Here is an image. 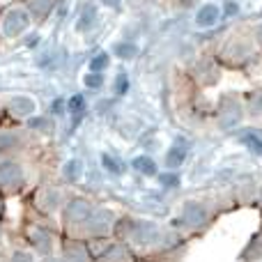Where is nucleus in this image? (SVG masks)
Returning <instances> with one entry per match:
<instances>
[{
    "label": "nucleus",
    "instance_id": "1",
    "mask_svg": "<svg viewBox=\"0 0 262 262\" xmlns=\"http://www.w3.org/2000/svg\"><path fill=\"white\" fill-rule=\"evenodd\" d=\"M28 23H30V14L23 12V9H12L3 21V32L7 37H16L26 30Z\"/></svg>",
    "mask_w": 262,
    "mask_h": 262
},
{
    "label": "nucleus",
    "instance_id": "5",
    "mask_svg": "<svg viewBox=\"0 0 262 262\" xmlns=\"http://www.w3.org/2000/svg\"><path fill=\"white\" fill-rule=\"evenodd\" d=\"M28 237H30V242H32V246L35 249H39V251H51V237H49V232L46 230H41V228H32L30 232H28Z\"/></svg>",
    "mask_w": 262,
    "mask_h": 262
},
{
    "label": "nucleus",
    "instance_id": "14",
    "mask_svg": "<svg viewBox=\"0 0 262 262\" xmlns=\"http://www.w3.org/2000/svg\"><path fill=\"white\" fill-rule=\"evenodd\" d=\"M92 21H95V7H92V5H88L85 12H83V16H81V21H78V28H81V30H85Z\"/></svg>",
    "mask_w": 262,
    "mask_h": 262
},
{
    "label": "nucleus",
    "instance_id": "4",
    "mask_svg": "<svg viewBox=\"0 0 262 262\" xmlns=\"http://www.w3.org/2000/svg\"><path fill=\"white\" fill-rule=\"evenodd\" d=\"M67 219L69 221H85L88 216H90V205L85 203V200H72V203L67 205Z\"/></svg>",
    "mask_w": 262,
    "mask_h": 262
},
{
    "label": "nucleus",
    "instance_id": "6",
    "mask_svg": "<svg viewBox=\"0 0 262 262\" xmlns=\"http://www.w3.org/2000/svg\"><path fill=\"white\" fill-rule=\"evenodd\" d=\"M30 14L35 18H46L49 16V12L53 9V0H30Z\"/></svg>",
    "mask_w": 262,
    "mask_h": 262
},
{
    "label": "nucleus",
    "instance_id": "8",
    "mask_svg": "<svg viewBox=\"0 0 262 262\" xmlns=\"http://www.w3.org/2000/svg\"><path fill=\"white\" fill-rule=\"evenodd\" d=\"M32 108H35V101L28 99V97H16V99L12 101V111L18 115H30Z\"/></svg>",
    "mask_w": 262,
    "mask_h": 262
},
{
    "label": "nucleus",
    "instance_id": "19",
    "mask_svg": "<svg viewBox=\"0 0 262 262\" xmlns=\"http://www.w3.org/2000/svg\"><path fill=\"white\" fill-rule=\"evenodd\" d=\"M101 83H104V76H101V74H97V72H92V74H88V76H85V85L88 88H99Z\"/></svg>",
    "mask_w": 262,
    "mask_h": 262
},
{
    "label": "nucleus",
    "instance_id": "21",
    "mask_svg": "<svg viewBox=\"0 0 262 262\" xmlns=\"http://www.w3.org/2000/svg\"><path fill=\"white\" fill-rule=\"evenodd\" d=\"M12 262H32V258L28 253H21V251H18V253H14Z\"/></svg>",
    "mask_w": 262,
    "mask_h": 262
},
{
    "label": "nucleus",
    "instance_id": "7",
    "mask_svg": "<svg viewBox=\"0 0 262 262\" xmlns=\"http://www.w3.org/2000/svg\"><path fill=\"white\" fill-rule=\"evenodd\" d=\"M134 168L140 172V175H157V163H154L149 157H145V154H140V157L134 159Z\"/></svg>",
    "mask_w": 262,
    "mask_h": 262
},
{
    "label": "nucleus",
    "instance_id": "18",
    "mask_svg": "<svg viewBox=\"0 0 262 262\" xmlns=\"http://www.w3.org/2000/svg\"><path fill=\"white\" fill-rule=\"evenodd\" d=\"M115 53H118L120 58H134V55H136V46H131V44H120L118 49H115Z\"/></svg>",
    "mask_w": 262,
    "mask_h": 262
},
{
    "label": "nucleus",
    "instance_id": "9",
    "mask_svg": "<svg viewBox=\"0 0 262 262\" xmlns=\"http://www.w3.org/2000/svg\"><path fill=\"white\" fill-rule=\"evenodd\" d=\"M184 219H186V223H203V219H205V209L200 207V205H186V214H184Z\"/></svg>",
    "mask_w": 262,
    "mask_h": 262
},
{
    "label": "nucleus",
    "instance_id": "2",
    "mask_svg": "<svg viewBox=\"0 0 262 262\" xmlns=\"http://www.w3.org/2000/svg\"><path fill=\"white\" fill-rule=\"evenodd\" d=\"M23 182V170L18 163L3 161L0 163V189H16Z\"/></svg>",
    "mask_w": 262,
    "mask_h": 262
},
{
    "label": "nucleus",
    "instance_id": "22",
    "mask_svg": "<svg viewBox=\"0 0 262 262\" xmlns=\"http://www.w3.org/2000/svg\"><path fill=\"white\" fill-rule=\"evenodd\" d=\"M237 9H239V7H237L235 3H228L226 5V14H230V16H232V14H237Z\"/></svg>",
    "mask_w": 262,
    "mask_h": 262
},
{
    "label": "nucleus",
    "instance_id": "13",
    "mask_svg": "<svg viewBox=\"0 0 262 262\" xmlns=\"http://www.w3.org/2000/svg\"><path fill=\"white\" fill-rule=\"evenodd\" d=\"M108 53H99V55H95V58L90 60V69L92 72H97V74H101L106 67H108Z\"/></svg>",
    "mask_w": 262,
    "mask_h": 262
},
{
    "label": "nucleus",
    "instance_id": "20",
    "mask_svg": "<svg viewBox=\"0 0 262 262\" xmlns=\"http://www.w3.org/2000/svg\"><path fill=\"white\" fill-rule=\"evenodd\" d=\"M161 182L168 186H172V184H180V177L177 175H161Z\"/></svg>",
    "mask_w": 262,
    "mask_h": 262
},
{
    "label": "nucleus",
    "instance_id": "24",
    "mask_svg": "<svg viewBox=\"0 0 262 262\" xmlns=\"http://www.w3.org/2000/svg\"><path fill=\"white\" fill-rule=\"evenodd\" d=\"M44 262H62V260H55V258H49V260H44Z\"/></svg>",
    "mask_w": 262,
    "mask_h": 262
},
{
    "label": "nucleus",
    "instance_id": "17",
    "mask_svg": "<svg viewBox=\"0 0 262 262\" xmlns=\"http://www.w3.org/2000/svg\"><path fill=\"white\" fill-rule=\"evenodd\" d=\"M127 90H129V78H127V74H120V76L115 78V92L124 95Z\"/></svg>",
    "mask_w": 262,
    "mask_h": 262
},
{
    "label": "nucleus",
    "instance_id": "11",
    "mask_svg": "<svg viewBox=\"0 0 262 262\" xmlns=\"http://www.w3.org/2000/svg\"><path fill=\"white\" fill-rule=\"evenodd\" d=\"M101 166L106 168V170L111 172V175H122L124 172V166L120 161H115L113 157H108V154H104V157H101Z\"/></svg>",
    "mask_w": 262,
    "mask_h": 262
},
{
    "label": "nucleus",
    "instance_id": "23",
    "mask_svg": "<svg viewBox=\"0 0 262 262\" xmlns=\"http://www.w3.org/2000/svg\"><path fill=\"white\" fill-rule=\"evenodd\" d=\"M104 3H106V5H113V7H118L120 0H104Z\"/></svg>",
    "mask_w": 262,
    "mask_h": 262
},
{
    "label": "nucleus",
    "instance_id": "12",
    "mask_svg": "<svg viewBox=\"0 0 262 262\" xmlns=\"http://www.w3.org/2000/svg\"><path fill=\"white\" fill-rule=\"evenodd\" d=\"M242 140H244V145H246V147H249V149H253L255 154H260V157H262V138H260L258 134H246Z\"/></svg>",
    "mask_w": 262,
    "mask_h": 262
},
{
    "label": "nucleus",
    "instance_id": "10",
    "mask_svg": "<svg viewBox=\"0 0 262 262\" xmlns=\"http://www.w3.org/2000/svg\"><path fill=\"white\" fill-rule=\"evenodd\" d=\"M184 157H186V147H184V145H180V147L175 145V147H170V152H168L166 163L175 168V166H180V163L184 161Z\"/></svg>",
    "mask_w": 262,
    "mask_h": 262
},
{
    "label": "nucleus",
    "instance_id": "16",
    "mask_svg": "<svg viewBox=\"0 0 262 262\" xmlns=\"http://www.w3.org/2000/svg\"><path fill=\"white\" fill-rule=\"evenodd\" d=\"M64 175H67L69 180H76V177L81 175V163L78 161H67V166H64Z\"/></svg>",
    "mask_w": 262,
    "mask_h": 262
},
{
    "label": "nucleus",
    "instance_id": "3",
    "mask_svg": "<svg viewBox=\"0 0 262 262\" xmlns=\"http://www.w3.org/2000/svg\"><path fill=\"white\" fill-rule=\"evenodd\" d=\"M219 16H221V12H219L216 5H203L200 12L195 14V23H198L200 28H209L219 21Z\"/></svg>",
    "mask_w": 262,
    "mask_h": 262
},
{
    "label": "nucleus",
    "instance_id": "15",
    "mask_svg": "<svg viewBox=\"0 0 262 262\" xmlns=\"http://www.w3.org/2000/svg\"><path fill=\"white\" fill-rule=\"evenodd\" d=\"M67 106H69V111H72L74 115H78L83 108H85V101H83V97H81V95H74L72 99H69V104H67Z\"/></svg>",
    "mask_w": 262,
    "mask_h": 262
}]
</instances>
